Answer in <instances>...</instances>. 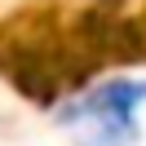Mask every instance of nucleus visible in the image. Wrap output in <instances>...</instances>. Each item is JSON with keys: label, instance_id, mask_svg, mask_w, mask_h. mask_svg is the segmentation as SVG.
<instances>
[{"label": "nucleus", "instance_id": "nucleus-1", "mask_svg": "<svg viewBox=\"0 0 146 146\" xmlns=\"http://www.w3.org/2000/svg\"><path fill=\"white\" fill-rule=\"evenodd\" d=\"M146 102V84L111 80L62 106V124L80 133V146H133L137 142V106Z\"/></svg>", "mask_w": 146, "mask_h": 146}]
</instances>
